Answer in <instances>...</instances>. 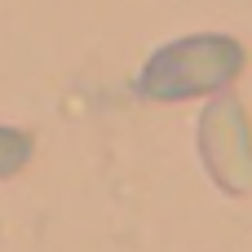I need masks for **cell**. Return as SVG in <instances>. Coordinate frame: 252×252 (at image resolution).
Masks as SVG:
<instances>
[{"mask_svg": "<svg viewBox=\"0 0 252 252\" xmlns=\"http://www.w3.org/2000/svg\"><path fill=\"white\" fill-rule=\"evenodd\" d=\"M244 62H248V53L235 35H221V31L182 35V40L159 44L142 62V71L133 80V93L146 97V102L213 97V93H226L244 75Z\"/></svg>", "mask_w": 252, "mask_h": 252, "instance_id": "1", "label": "cell"}, {"mask_svg": "<svg viewBox=\"0 0 252 252\" xmlns=\"http://www.w3.org/2000/svg\"><path fill=\"white\" fill-rule=\"evenodd\" d=\"M199 159L226 195L252 190V120L235 93H217L199 111Z\"/></svg>", "mask_w": 252, "mask_h": 252, "instance_id": "2", "label": "cell"}, {"mask_svg": "<svg viewBox=\"0 0 252 252\" xmlns=\"http://www.w3.org/2000/svg\"><path fill=\"white\" fill-rule=\"evenodd\" d=\"M31 155H35L31 133L0 124V182H4V177H13V173H22V168L31 164Z\"/></svg>", "mask_w": 252, "mask_h": 252, "instance_id": "3", "label": "cell"}]
</instances>
